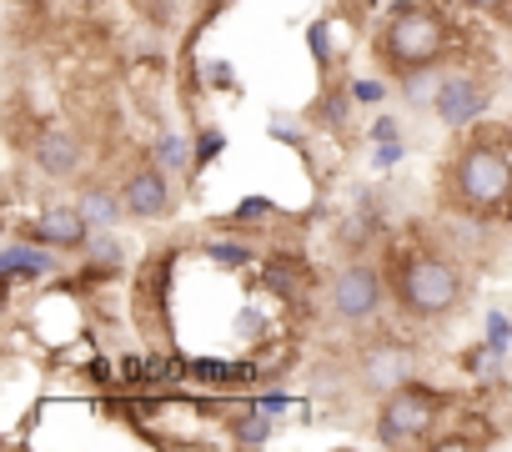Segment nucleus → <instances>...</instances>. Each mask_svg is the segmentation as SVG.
Here are the masks:
<instances>
[{
    "label": "nucleus",
    "instance_id": "nucleus-14",
    "mask_svg": "<svg viewBox=\"0 0 512 452\" xmlns=\"http://www.w3.org/2000/svg\"><path fill=\"white\" fill-rule=\"evenodd\" d=\"M272 412H241V417H231V437L236 442H246V447H262V442H272V422H267Z\"/></svg>",
    "mask_w": 512,
    "mask_h": 452
},
{
    "label": "nucleus",
    "instance_id": "nucleus-22",
    "mask_svg": "<svg viewBox=\"0 0 512 452\" xmlns=\"http://www.w3.org/2000/svg\"><path fill=\"white\" fill-rule=\"evenodd\" d=\"M487 342H497V347L512 342V322H507L502 312H487Z\"/></svg>",
    "mask_w": 512,
    "mask_h": 452
},
{
    "label": "nucleus",
    "instance_id": "nucleus-16",
    "mask_svg": "<svg viewBox=\"0 0 512 452\" xmlns=\"http://www.w3.org/2000/svg\"><path fill=\"white\" fill-rule=\"evenodd\" d=\"M156 166H166V171H186V166H196V151H186L181 136H161V141H156Z\"/></svg>",
    "mask_w": 512,
    "mask_h": 452
},
{
    "label": "nucleus",
    "instance_id": "nucleus-5",
    "mask_svg": "<svg viewBox=\"0 0 512 452\" xmlns=\"http://www.w3.org/2000/svg\"><path fill=\"white\" fill-rule=\"evenodd\" d=\"M382 302H387V282H382V272L372 262H352V267L337 272V282H332V312L342 322H372L382 312Z\"/></svg>",
    "mask_w": 512,
    "mask_h": 452
},
{
    "label": "nucleus",
    "instance_id": "nucleus-18",
    "mask_svg": "<svg viewBox=\"0 0 512 452\" xmlns=\"http://www.w3.org/2000/svg\"><path fill=\"white\" fill-rule=\"evenodd\" d=\"M221 151H226V136H221V131H201V141H196V166L216 161Z\"/></svg>",
    "mask_w": 512,
    "mask_h": 452
},
{
    "label": "nucleus",
    "instance_id": "nucleus-26",
    "mask_svg": "<svg viewBox=\"0 0 512 452\" xmlns=\"http://www.w3.org/2000/svg\"><path fill=\"white\" fill-rule=\"evenodd\" d=\"M392 136H397V121H377L372 126V141H392Z\"/></svg>",
    "mask_w": 512,
    "mask_h": 452
},
{
    "label": "nucleus",
    "instance_id": "nucleus-6",
    "mask_svg": "<svg viewBox=\"0 0 512 452\" xmlns=\"http://www.w3.org/2000/svg\"><path fill=\"white\" fill-rule=\"evenodd\" d=\"M432 111L442 116V126H472L487 111V86L477 76H442L437 96H432Z\"/></svg>",
    "mask_w": 512,
    "mask_h": 452
},
{
    "label": "nucleus",
    "instance_id": "nucleus-25",
    "mask_svg": "<svg viewBox=\"0 0 512 452\" xmlns=\"http://www.w3.org/2000/svg\"><path fill=\"white\" fill-rule=\"evenodd\" d=\"M262 412H272V417H277V412H287V392H272V397H262Z\"/></svg>",
    "mask_w": 512,
    "mask_h": 452
},
{
    "label": "nucleus",
    "instance_id": "nucleus-11",
    "mask_svg": "<svg viewBox=\"0 0 512 452\" xmlns=\"http://www.w3.org/2000/svg\"><path fill=\"white\" fill-rule=\"evenodd\" d=\"M36 166L46 176H71L81 166V141L66 136V131H41L36 136Z\"/></svg>",
    "mask_w": 512,
    "mask_h": 452
},
{
    "label": "nucleus",
    "instance_id": "nucleus-4",
    "mask_svg": "<svg viewBox=\"0 0 512 452\" xmlns=\"http://www.w3.org/2000/svg\"><path fill=\"white\" fill-rule=\"evenodd\" d=\"M437 422H442V402H437V392L407 382V387H397V392L382 397L377 437H382L387 447H407V442H427V437L437 432Z\"/></svg>",
    "mask_w": 512,
    "mask_h": 452
},
{
    "label": "nucleus",
    "instance_id": "nucleus-9",
    "mask_svg": "<svg viewBox=\"0 0 512 452\" xmlns=\"http://www.w3.org/2000/svg\"><path fill=\"white\" fill-rule=\"evenodd\" d=\"M31 237L36 242H46V247H61V252H76V247H86L91 242V221L81 216V206H71V211H41L36 221H31Z\"/></svg>",
    "mask_w": 512,
    "mask_h": 452
},
{
    "label": "nucleus",
    "instance_id": "nucleus-21",
    "mask_svg": "<svg viewBox=\"0 0 512 452\" xmlns=\"http://www.w3.org/2000/svg\"><path fill=\"white\" fill-rule=\"evenodd\" d=\"M387 96V86L382 81H352V101H362V106H377Z\"/></svg>",
    "mask_w": 512,
    "mask_h": 452
},
{
    "label": "nucleus",
    "instance_id": "nucleus-2",
    "mask_svg": "<svg viewBox=\"0 0 512 452\" xmlns=\"http://www.w3.org/2000/svg\"><path fill=\"white\" fill-rule=\"evenodd\" d=\"M442 41H447L442 21L432 11L412 6V0H402V6L392 11V21H387V31H382V41H377V51H382V61H387L392 76H407V71L437 66Z\"/></svg>",
    "mask_w": 512,
    "mask_h": 452
},
{
    "label": "nucleus",
    "instance_id": "nucleus-17",
    "mask_svg": "<svg viewBox=\"0 0 512 452\" xmlns=\"http://www.w3.org/2000/svg\"><path fill=\"white\" fill-rule=\"evenodd\" d=\"M206 257H216L221 267H241V262H251V252L236 247V242H206Z\"/></svg>",
    "mask_w": 512,
    "mask_h": 452
},
{
    "label": "nucleus",
    "instance_id": "nucleus-23",
    "mask_svg": "<svg viewBox=\"0 0 512 452\" xmlns=\"http://www.w3.org/2000/svg\"><path fill=\"white\" fill-rule=\"evenodd\" d=\"M236 332H241V337H256V332H262V317H256V312H241V317H236Z\"/></svg>",
    "mask_w": 512,
    "mask_h": 452
},
{
    "label": "nucleus",
    "instance_id": "nucleus-7",
    "mask_svg": "<svg viewBox=\"0 0 512 452\" xmlns=\"http://www.w3.org/2000/svg\"><path fill=\"white\" fill-rule=\"evenodd\" d=\"M362 382L372 392H382V397L397 392V387H407L412 382V352L402 342H372L362 352Z\"/></svg>",
    "mask_w": 512,
    "mask_h": 452
},
{
    "label": "nucleus",
    "instance_id": "nucleus-3",
    "mask_svg": "<svg viewBox=\"0 0 512 452\" xmlns=\"http://www.w3.org/2000/svg\"><path fill=\"white\" fill-rule=\"evenodd\" d=\"M452 191H457V201L467 211H492V206H502L512 196V161L497 146L472 141L457 156V166H452Z\"/></svg>",
    "mask_w": 512,
    "mask_h": 452
},
{
    "label": "nucleus",
    "instance_id": "nucleus-19",
    "mask_svg": "<svg viewBox=\"0 0 512 452\" xmlns=\"http://www.w3.org/2000/svg\"><path fill=\"white\" fill-rule=\"evenodd\" d=\"M86 252H91V257H96L101 267H111V272L121 267V252H116V242H106V237H96V242H86Z\"/></svg>",
    "mask_w": 512,
    "mask_h": 452
},
{
    "label": "nucleus",
    "instance_id": "nucleus-24",
    "mask_svg": "<svg viewBox=\"0 0 512 452\" xmlns=\"http://www.w3.org/2000/svg\"><path fill=\"white\" fill-rule=\"evenodd\" d=\"M206 81H211V86H231V71H226L221 61H211V66H206Z\"/></svg>",
    "mask_w": 512,
    "mask_h": 452
},
{
    "label": "nucleus",
    "instance_id": "nucleus-8",
    "mask_svg": "<svg viewBox=\"0 0 512 452\" xmlns=\"http://www.w3.org/2000/svg\"><path fill=\"white\" fill-rule=\"evenodd\" d=\"M126 211L151 221V216H166L171 211V181H166V166H141L131 181H126Z\"/></svg>",
    "mask_w": 512,
    "mask_h": 452
},
{
    "label": "nucleus",
    "instance_id": "nucleus-27",
    "mask_svg": "<svg viewBox=\"0 0 512 452\" xmlns=\"http://www.w3.org/2000/svg\"><path fill=\"white\" fill-rule=\"evenodd\" d=\"M462 6H472V11H502L507 0H462Z\"/></svg>",
    "mask_w": 512,
    "mask_h": 452
},
{
    "label": "nucleus",
    "instance_id": "nucleus-10",
    "mask_svg": "<svg viewBox=\"0 0 512 452\" xmlns=\"http://www.w3.org/2000/svg\"><path fill=\"white\" fill-rule=\"evenodd\" d=\"M0 267H6V282H26V277H51L56 272V257L46 242H11L0 252Z\"/></svg>",
    "mask_w": 512,
    "mask_h": 452
},
{
    "label": "nucleus",
    "instance_id": "nucleus-28",
    "mask_svg": "<svg viewBox=\"0 0 512 452\" xmlns=\"http://www.w3.org/2000/svg\"><path fill=\"white\" fill-rule=\"evenodd\" d=\"M226 6H231V0H211V16H216V11H226Z\"/></svg>",
    "mask_w": 512,
    "mask_h": 452
},
{
    "label": "nucleus",
    "instance_id": "nucleus-13",
    "mask_svg": "<svg viewBox=\"0 0 512 452\" xmlns=\"http://www.w3.org/2000/svg\"><path fill=\"white\" fill-rule=\"evenodd\" d=\"M502 352H507V347H497V342H477V347L467 352V372H472L477 382H502Z\"/></svg>",
    "mask_w": 512,
    "mask_h": 452
},
{
    "label": "nucleus",
    "instance_id": "nucleus-15",
    "mask_svg": "<svg viewBox=\"0 0 512 452\" xmlns=\"http://www.w3.org/2000/svg\"><path fill=\"white\" fill-rule=\"evenodd\" d=\"M347 111H352V91H327V96H322V106L312 111V121H322V126L342 131V126H347Z\"/></svg>",
    "mask_w": 512,
    "mask_h": 452
},
{
    "label": "nucleus",
    "instance_id": "nucleus-20",
    "mask_svg": "<svg viewBox=\"0 0 512 452\" xmlns=\"http://www.w3.org/2000/svg\"><path fill=\"white\" fill-rule=\"evenodd\" d=\"M307 46H312V56H317V66H332V46H327V26H312V31H307Z\"/></svg>",
    "mask_w": 512,
    "mask_h": 452
},
{
    "label": "nucleus",
    "instance_id": "nucleus-12",
    "mask_svg": "<svg viewBox=\"0 0 512 452\" xmlns=\"http://www.w3.org/2000/svg\"><path fill=\"white\" fill-rule=\"evenodd\" d=\"M76 206H81V216H86L91 226L111 232V226L121 221V211H126V196H116V191H106V186H86Z\"/></svg>",
    "mask_w": 512,
    "mask_h": 452
},
{
    "label": "nucleus",
    "instance_id": "nucleus-1",
    "mask_svg": "<svg viewBox=\"0 0 512 452\" xmlns=\"http://www.w3.org/2000/svg\"><path fill=\"white\" fill-rule=\"evenodd\" d=\"M387 287L407 317H442L462 302V277L437 252H392Z\"/></svg>",
    "mask_w": 512,
    "mask_h": 452
}]
</instances>
